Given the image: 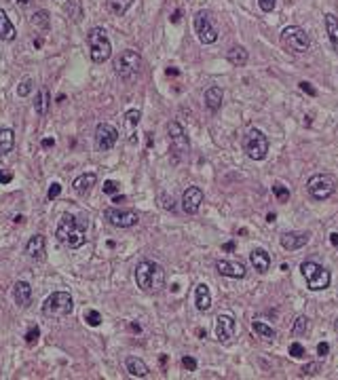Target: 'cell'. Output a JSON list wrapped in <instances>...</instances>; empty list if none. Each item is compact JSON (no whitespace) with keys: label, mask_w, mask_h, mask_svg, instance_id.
I'll use <instances>...</instances> for the list:
<instances>
[{"label":"cell","mask_w":338,"mask_h":380,"mask_svg":"<svg viewBox=\"0 0 338 380\" xmlns=\"http://www.w3.org/2000/svg\"><path fill=\"white\" fill-rule=\"evenodd\" d=\"M165 268L161 264L152 262V260H142L136 266V283L138 287L146 291V294H159L165 287Z\"/></svg>","instance_id":"cell-1"},{"label":"cell","mask_w":338,"mask_h":380,"mask_svg":"<svg viewBox=\"0 0 338 380\" xmlns=\"http://www.w3.org/2000/svg\"><path fill=\"white\" fill-rule=\"evenodd\" d=\"M85 230H87V222H80L79 218L66 213L57 224L55 237L61 245L70 247V249H79L85 243Z\"/></svg>","instance_id":"cell-2"},{"label":"cell","mask_w":338,"mask_h":380,"mask_svg":"<svg viewBox=\"0 0 338 380\" xmlns=\"http://www.w3.org/2000/svg\"><path fill=\"white\" fill-rule=\"evenodd\" d=\"M300 272L307 281V287L311 291H321L330 287V281H332V275L330 270H326L321 264L313 262V260H307V262L300 264Z\"/></svg>","instance_id":"cell-3"},{"label":"cell","mask_w":338,"mask_h":380,"mask_svg":"<svg viewBox=\"0 0 338 380\" xmlns=\"http://www.w3.org/2000/svg\"><path fill=\"white\" fill-rule=\"evenodd\" d=\"M281 44L285 51L294 55L307 53L311 47V38L307 34V30L300 28V25H288V28L281 30Z\"/></svg>","instance_id":"cell-4"},{"label":"cell","mask_w":338,"mask_h":380,"mask_svg":"<svg viewBox=\"0 0 338 380\" xmlns=\"http://www.w3.org/2000/svg\"><path fill=\"white\" fill-rule=\"evenodd\" d=\"M243 152L252 161H264L266 154H269V137L260 129L252 127L243 135Z\"/></svg>","instance_id":"cell-5"},{"label":"cell","mask_w":338,"mask_h":380,"mask_svg":"<svg viewBox=\"0 0 338 380\" xmlns=\"http://www.w3.org/2000/svg\"><path fill=\"white\" fill-rule=\"evenodd\" d=\"M74 310V300L68 291H53L42 304V315L44 317H68Z\"/></svg>","instance_id":"cell-6"},{"label":"cell","mask_w":338,"mask_h":380,"mask_svg":"<svg viewBox=\"0 0 338 380\" xmlns=\"http://www.w3.org/2000/svg\"><path fill=\"white\" fill-rule=\"evenodd\" d=\"M87 42H89V49H91V59L95 63H104L106 59H110L112 44H110L106 32L101 28H91V30H89Z\"/></svg>","instance_id":"cell-7"},{"label":"cell","mask_w":338,"mask_h":380,"mask_svg":"<svg viewBox=\"0 0 338 380\" xmlns=\"http://www.w3.org/2000/svg\"><path fill=\"white\" fill-rule=\"evenodd\" d=\"M307 190L315 201H326L336 192V177L332 173H315L309 177Z\"/></svg>","instance_id":"cell-8"},{"label":"cell","mask_w":338,"mask_h":380,"mask_svg":"<svg viewBox=\"0 0 338 380\" xmlns=\"http://www.w3.org/2000/svg\"><path fill=\"white\" fill-rule=\"evenodd\" d=\"M139 68H142V55L136 49H125L114 63V70L120 80H131L139 72Z\"/></svg>","instance_id":"cell-9"},{"label":"cell","mask_w":338,"mask_h":380,"mask_svg":"<svg viewBox=\"0 0 338 380\" xmlns=\"http://www.w3.org/2000/svg\"><path fill=\"white\" fill-rule=\"evenodd\" d=\"M167 133H169V150L174 154L176 161H182V158L188 156V150H190V144H188V137L184 133L182 125L178 120H171L167 125Z\"/></svg>","instance_id":"cell-10"},{"label":"cell","mask_w":338,"mask_h":380,"mask_svg":"<svg viewBox=\"0 0 338 380\" xmlns=\"http://www.w3.org/2000/svg\"><path fill=\"white\" fill-rule=\"evenodd\" d=\"M195 32H197V38H199L203 44H214L218 40V32H216L207 11H199L195 15Z\"/></svg>","instance_id":"cell-11"},{"label":"cell","mask_w":338,"mask_h":380,"mask_svg":"<svg viewBox=\"0 0 338 380\" xmlns=\"http://www.w3.org/2000/svg\"><path fill=\"white\" fill-rule=\"evenodd\" d=\"M104 218L117 228H131L139 222V215H138V211H133V209H114V207H110V209L104 211Z\"/></svg>","instance_id":"cell-12"},{"label":"cell","mask_w":338,"mask_h":380,"mask_svg":"<svg viewBox=\"0 0 338 380\" xmlns=\"http://www.w3.org/2000/svg\"><path fill=\"white\" fill-rule=\"evenodd\" d=\"M119 139V131L114 129L112 125L108 123H99L95 127V146H98V150L101 152H108L114 148V144H117Z\"/></svg>","instance_id":"cell-13"},{"label":"cell","mask_w":338,"mask_h":380,"mask_svg":"<svg viewBox=\"0 0 338 380\" xmlns=\"http://www.w3.org/2000/svg\"><path fill=\"white\" fill-rule=\"evenodd\" d=\"M216 338H218L222 344H228L233 340L235 332H237V321L233 319L231 315H218L216 317Z\"/></svg>","instance_id":"cell-14"},{"label":"cell","mask_w":338,"mask_h":380,"mask_svg":"<svg viewBox=\"0 0 338 380\" xmlns=\"http://www.w3.org/2000/svg\"><path fill=\"white\" fill-rule=\"evenodd\" d=\"M203 203V190L199 186H188L182 194V211L188 215H195L201 209Z\"/></svg>","instance_id":"cell-15"},{"label":"cell","mask_w":338,"mask_h":380,"mask_svg":"<svg viewBox=\"0 0 338 380\" xmlns=\"http://www.w3.org/2000/svg\"><path fill=\"white\" fill-rule=\"evenodd\" d=\"M311 241V232H302V230H290V232H283L281 239H279V243L285 251H296L304 247Z\"/></svg>","instance_id":"cell-16"},{"label":"cell","mask_w":338,"mask_h":380,"mask_svg":"<svg viewBox=\"0 0 338 380\" xmlns=\"http://www.w3.org/2000/svg\"><path fill=\"white\" fill-rule=\"evenodd\" d=\"M216 270H218L222 277H228V279H243L247 272L245 264L237 262V260H218V262H216Z\"/></svg>","instance_id":"cell-17"},{"label":"cell","mask_w":338,"mask_h":380,"mask_svg":"<svg viewBox=\"0 0 338 380\" xmlns=\"http://www.w3.org/2000/svg\"><path fill=\"white\" fill-rule=\"evenodd\" d=\"M25 253L36 260V262H42L44 258H47V239H44V234H34L28 243H25Z\"/></svg>","instance_id":"cell-18"},{"label":"cell","mask_w":338,"mask_h":380,"mask_svg":"<svg viewBox=\"0 0 338 380\" xmlns=\"http://www.w3.org/2000/svg\"><path fill=\"white\" fill-rule=\"evenodd\" d=\"M250 260H252L254 270H258L260 275L269 272V268H271V253L266 251V249H262V247H256V249H252Z\"/></svg>","instance_id":"cell-19"},{"label":"cell","mask_w":338,"mask_h":380,"mask_svg":"<svg viewBox=\"0 0 338 380\" xmlns=\"http://www.w3.org/2000/svg\"><path fill=\"white\" fill-rule=\"evenodd\" d=\"M13 298H15V304L21 308H28L32 304V287L30 283L25 281H17L15 287H13Z\"/></svg>","instance_id":"cell-20"},{"label":"cell","mask_w":338,"mask_h":380,"mask_svg":"<svg viewBox=\"0 0 338 380\" xmlns=\"http://www.w3.org/2000/svg\"><path fill=\"white\" fill-rule=\"evenodd\" d=\"M195 304H197V310L205 313L212 306V294H209V287L205 283H199L195 289Z\"/></svg>","instance_id":"cell-21"},{"label":"cell","mask_w":338,"mask_h":380,"mask_svg":"<svg viewBox=\"0 0 338 380\" xmlns=\"http://www.w3.org/2000/svg\"><path fill=\"white\" fill-rule=\"evenodd\" d=\"M95 182H98V175L89 171V173H82V175L76 177V180L72 182V188H74L76 194H87L89 190L95 186Z\"/></svg>","instance_id":"cell-22"},{"label":"cell","mask_w":338,"mask_h":380,"mask_svg":"<svg viewBox=\"0 0 338 380\" xmlns=\"http://www.w3.org/2000/svg\"><path fill=\"white\" fill-rule=\"evenodd\" d=\"M125 367H127V372H129L131 376H136V378H146L150 374V367L146 365L139 357H129L125 361Z\"/></svg>","instance_id":"cell-23"},{"label":"cell","mask_w":338,"mask_h":380,"mask_svg":"<svg viewBox=\"0 0 338 380\" xmlns=\"http://www.w3.org/2000/svg\"><path fill=\"white\" fill-rule=\"evenodd\" d=\"M222 97H224V91L220 87H209L205 91V106L212 112H218L222 106Z\"/></svg>","instance_id":"cell-24"},{"label":"cell","mask_w":338,"mask_h":380,"mask_svg":"<svg viewBox=\"0 0 338 380\" xmlns=\"http://www.w3.org/2000/svg\"><path fill=\"white\" fill-rule=\"evenodd\" d=\"M15 36H17L15 25L11 23V19L6 17V13L0 9V40L11 42V40H15Z\"/></svg>","instance_id":"cell-25"},{"label":"cell","mask_w":338,"mask_h":380,"mask_svg":"<svg viewBox=\"0 0 338 380\" xmlns=\"http://www.w3.org/2000/svg\"><path fill=\"white\" fill-rule=\"evenodd\" d=\"M226 59H228V63H233V66L241 68V66H245V63H247V59H250V53H247L245 47L237 44V47H233V49L226 53Z\"/></svg>","instance_id":"cell-26"},{"label":"cell","mask_w":338,"mask_h":380,"mask_svg":"<svg viewBox=\"0 0 338 380\" xmlns=\"http://www.w3.org/2000/svg\"><path fill=\"white\" fill-rule=\"evenodd\" d=\"M326 32H328V38H330V44L332 49L338 53V19L332 15V13H326Z\"/></svg>","instance_id":"cell-27"},{"label":"cell","mask_w":338,"mask_h":380,"mask_svg":"<svg viewBox=\"0 0 338 380\" xmlns=\"http://www.w3.org/2000/svg\"><path fill=\"white\" fill-rule=\"evenodd\" d=\"M49 104H51V97H49V91L47 89H40L34 97V110L38 116H44L49 112Z\"/></svg>","instance_id":"cell-28"},{"label":"cell","mask_w":338,"mask_h":380,"mask_svg":"<svg viewBox=\"0 0 338 380\" xmlns=\"http://www.w3.org/2000/svg\"><path fill=\"white\" fill-rule=\"evenodd\" d=\"M13 146H15V133L13 129H0V154H9L13 150Z\"/></svg>","instance_id":"cell-29"},{"label":"cell","mask_w":338,"mask_h":380,"mask_svg":"<svg viewBox=\"0 0 338 380\" xmlns=\"http://www.w3.org/2000/svg\"><path fill=\"white\" fill-rule=\"evenodd\" d=\"M106 4L112 15H125L129 11V6L133 4V0H106Z\"/></svg>","instance_id":"cell-30"},{"label":"cell","mask_w":338,"mask_h":380,"mask_svg":"<svg viewBox=\"0 0 338 380\" xmlns=\"http://www.w3.org/2000/svg\"><path fill=\"white\" fill-rule=\"evenodd\" d=\"M309 329H311L309 317L300 315V317H298V319L294 321V327H292V336H294V338H300V336H307V334H309Z\"/></svg>","instance_id":"cell-31"},{"label":"cell","mask_w":338,"mask_h":380,"mask_svg":"<svg viewBox=\"0 0 338 380\" xmlns=\"http://www.w3.org/2000/svg\"><path fill=\"white\" fill-rule=\"evenodd\" d=\"M252 329L264 340H275V336H277L275 329H273L271 325H266V323H262V321H252Z\"/></svg>","instance_id":"cell-32"},{"label":"cell","mask_w":338,"mask_h":380,"mask_svg":"<svg viewBox=\"0 0 338 380\" xmlns=\"http://www.w3.org/2000/svg\"><path fill=\"white\" fill-rule=\"evenodd\" d=\"M32 25H34V28H38L40 32H47L49 30V13L47 11H36L34 15H32Z\"/></svg>","instance_id":"cell-33"},{"label":"cell","mask_w":338,"mask_h":380,"mask_svg":"<svg viewBox=\"0 0 338 380\" xmlns=\"http://www.w3.org/2000/svg\"><path fill=\"white\" fill-rule=\"evenodd\" d=\"M139 116H142V112H139L138 108H133V110H129L125 114V125H127V131H129V133H133V129L138 127Z\"/></svg>","instance_id":"cell-34"},{"label":"cell","mask_w":338,"mask_h":380,"mask_svg":"<svg viewBox=\"0 0 338 380\" xmlns=\"http://www.w3.org/2000/svg\"><path fill=\"white\" fill-rule=\"evenodd\" d=\"M82 319L87 321V325H91V327H98L101 325V315H99V310H95V308H89L85 310V315H82Z\"/></svg>","instance_id":"cell-35"},{"label":"cell","mask_w":338,"mask_h":380,"mask_svg":"<svg viewBox=\"0 0 338 380\" xmlns=\"http://www.w3.org/2000/svg\"><path fill=\"white\" fill-rule=\"evenodd\" d=\"M273 194H275V199L279 203H288L290 201V190L285 186H281V184H275V186H273Z\"/></svg>","instance_id":"cell-36"},{"label":"cell","mask_w":338,"mask_h":380,"mask_svg":"<svg viewBox=\"0 0 338 380\" xmlns=\"http://www.w3.org/2000/svg\"><path fill=\"white\" fill-rule=\"evenodd\" d=\"M23 338H25V344H36V342H38V338H40V327H38V325H32L30 329H28V332H25V336H23Z\"/></svg>","instance_id":"cell-37"},{"label":"cell","mask_w":338,"mask_h":380,"mask_svg":"<svg viewBox=\"0 0 338 380\" xmlns=\"http://www.w3.org/2000/svg\"><path fill=\"white\" fill-rule=\"evenodd\" d=\"M290 355H292V357H294V359H302L304 355H307V351H304V346L300 344V342H298V340H294V342H292V344H290Z\"/></svg>","instance_id":"cell-38"},{"label":"cell","mask_w":338,"mask_h":380,"mask_svg":"<svg viewBox=\"0 0 338 380\" xmlns=\"http://www.w3.org/2000/svg\"><path fill=\"white\" fill-rule=\"evenodd\" d=\"M319 372H321V365L317 363V361H311V363L302 367V376H317Z\"/></svg>","instance_id":"cell-39"},{"label":"cell","mask_w":338,"mask_h":380,"mask_svg":"<svg viewBox=\"0 0 338 380\" xmlns=\"http://www.w3.org/2000/svg\"><path fill=\"white\" fill-rule=\"evenodd\" d=\"M32 87H34V82H32V78L21 80V85L17 87V95H19V97H25V95H30V93H32Z\"/></svg>","instance_id":"cell-40"},{"label":"cell","mask_w":338,"mask_h":380,"mask_svg":"<svg viewBox=\"0 0 338 380\" xmlns=\"http://www.w3.org/2000/svg\"><path fill=\"white\" fill-rule=\"evenodd\" d=\"M182 367L186 372H197V359L190 357V355H184V357H182Z\"/></svg>","instance_id":"cell-41"},{"label":"cell","mask_w":338,"mask_h":380,"mask_svg":"<svg viewBox=\"0 0 338 380\" xmlns=\"http://www.w3.org/2000/svg\"><path fill=\"white\" fill-rule=\"evenodd\" d=\"M298 87H300V91H302V93L311 95V97H317V89H315L313 85H311L309 80H302V82H300V85H298Z\"/></svg>","instance_id":"cell-42"},{"label":"cell","mask_w":338,"mask_h":380,"mask_svg":"<svg viewBox=\"0 0 338 380\" xmlns=\"http://www.w3.org/2000/svg\"><path fill=\"white\" fill-rule=\"evenodd\" d=\"M101 190H104L106 194H117L119 192V184L114 182V180H106L104 186H101Z\"/></svg>","instance_id":"cell-43"},{"label":"cell","mask_w":338,"mask_h":380,"mask_svg":"<svg viewBox=\"0 0 338 380\" xmlns=\"http://www.w3.org/2000/svg\"><path fill=\"white\" fill-rule=\"evenodd\" d=\"M61 194V184H51V188H49V192H47V196H49V201H53V199H57V196Z\"/></svg>","instance_id":"cell-44"},{"label":"cell","mask_w":338,"mask_h":380,"mask_svg":"<svg viewBox=\"0 0 338 380\" xmlns=\"http://www.w3.org/2000/svg\"><path fill=\"white\" fill-rule=\"evenodd\" d=\"M258 4H260V9H262L264 13H271L273 9H275L277 0H258Z\"/></svg>","instance_id":"cell-45"},{"label":"cell","mask_w":338,"mask_h":380,"mask_svg":"<svg viewBox=\"0 0 338 380\" xmlns=\"http://www.w3.org/2000/svg\"><path fill=\"white\" fill-rule=\"evenodd\" d=\"M11 180H13V171L0 169V184H9Z\"/></svg>","instance_id":"cell-46"},{"label":"cell","mask_w":338,"mask_h":380,"mask_svg":"<svg viewBox=\"0 0 338 380\" xmlns=\"http://www.w3.org/2000/svg\"><path fill=\"white\" fill-rule=\"evenodd\" d=\"M328 353H330V344H328V342H319V344H317V355L326 357Z\"/></svg>","instance_id":"cell-47"},{"label":"cell","mask_w":338,"mask_h":380,"mask_svg":"<svg viewBox=\"0 0 338 380\" xmlns=\"http://www.w3.org/2000/svg\"><path fill=\"white\" fill-rule=\"evenodd\" d=\"M55 146V139L53 137H44L42 139V148H53Z\"/></svg>","instance_id":"cell-48"},{"label":"cell","mask_w":338,"mask_h":380,"mask_svg":"<svg viewBox=\"0 0 338 380\" xmlns=\"http://www.w3.org/2000/svg\"><path fill=\"white\" fill-rule=\"evenodd\" d=\"M163 201H165L163 203L165 209H174V199H171V196H169V199H165V196H163Z\"/></svg>","instance_id":"cell-49"},{"label":"cell","mask_w":338,"mask_h":380,"mask_svg":"<svg viewBox=\"0 0 338 380\" xmlns=\"http://www.w3.org/2000/svg\"><path fill=\"white\" fill-rule=\"evenodd\" d=\"M222 249H224V251H233L235 249V241H228V243H224V245H222Z\"/></svg>","instance_id":"cell-50"},{"label":"cell","mask_w":338,"mask_h":380,"mask_svg":"<svg viewBox=\"0 0 338 380\" xmlns=\"http://www.w3.org/2000/svg\"><path fill=\"white\" fill-rule=\"evenodd\" d=\"M165 74H167V76H178V74H180V70H178V68H167V70H165Z\"/></svg>","instance_id":"cell-51"},{"label":"cell","mask_w":338,"mask_h":380,"mask_svg":"<svg viewBox=\"0 0 338 380\" xmlns=\"http://www.w3.org/2000/svg\"><path fill=\"white\" fill-rule=\"evenodd\" d=\"M330 243H332L334 247H338V232H332V234H330Z\"/></svg>","instance_id":"cell-52"},{"label":"cell","mask_w":338,"mask_h":380,"mask_svg":"<svg viewBox=\"0 0 338 380\" xmlns=\"http://www.w3.org/2000/svg\"><path fill=\"white\" fill-rule=\"evenodd\" d=\"M180 17H182V13H180V11H176L174 15H171V23H178V21H180Z\"/></svg>","instance_id":"cell-53"},{"label":"cell","mask_w":338,"mask_h":380,"mask_svg":"<svg viewBox=\"0 0 338 380\" xmlns=\"http://www.w3.org/2000/svg\"><path fill=\"white\" fill-rule=\"evenodd\" d=\"M275 218H277V215L273 213V211H271V213H266V222H269V224H273V222H275Z\"/></svg>","instance_id":"cell-54"},{"label":"cell","mask_w":338,"mask_h":380,"mask_svg":"<svg viewBox=\"0 0 338 380\" xmlns=\"http://www.w3.org/2000/svg\"><path fill=\"white\" fill-rule=\"evenodd\" d=\"M159 363H161L163 367L167 365V355H161V357H159Z\"/></svg>","instance_id":"cell-55"},{"label":"cell","mask_w":338,"mask_h":380,"mask_svg":"<svg viewBox=\"0 0 338 380\" xmlns=\"http://www.w3.org/2000/svg\"><path fill=\"white\" fill-rule=\"evenodd\" d=\"M146 146H148V148L152 146V135H150V133H146Z\"/></svg>","instance_id":"cell-56"},{"label":"cell","mask_w":338,"mask_h":380,"mask_svg":"<svg viewBox=\"0 0 338 380\" xmlns=\"http://www.w3.org/2000/svg\"><path fill=\"white\" fill-rule=\"evenodd\" d=\"M129 327L133 329V332H142V327H139V325H138V323H131V325H129Z\"/></svg>","instance_id":"cell-57"},{"label":"cell","mask_w":338,"mask_h":380,"mask_svg":"<svg viewBox=\"0 0 338 380\" xmlns=\"http://www.w3.org/2000/svg\"><path fill=\"white\" fill-rule=\"evenodd\" d=\"M13 222H15V224H19V222H23V215H15V218H13Z\"/></svg>","instance_id":"cell-58"},{"label":"cell","mask_w":338,"mask_h":380,"mask_svg":"<svg viewBox=\"0 0 338 380\" xmlns=\"http://www.w3.org/2000/svg\"><path fill=\"white\" fill-rule=\"evenodd\" d=\"M197 336H199V338H205V329H197Z\"/></svg>","instance_id":"cell-59"},{"label":"cell","mask_w":338,"mask_h":380,"mask_svg":"<svg viewBox=\"0 0 338 380\" xmlns=\"http://www.w3.org/2000/svg\"><path fill=\"white\" fill-rule=\"evenodd\" d=\"M17 2H19V4H28L30 0H17Z\"/></svg>","instance_id":"cell-60"},{"label":"cell","mask_w":338,"mask_h":380,"mask_svg":"<svg viewBox=\"0 0 338 380\" xmlns=\"http://www.w3.org/2000/svg\"><path fill=\"white\" fill-rule=\"evenodd\" d=\"M334 327H336V329H338V319H336V323H334Z\"/></svg>","instance_id":"cell-61"}]
</instances>
